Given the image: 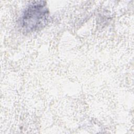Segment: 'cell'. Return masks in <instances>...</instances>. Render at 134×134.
<instances>
[{"label":"cell","mask_w":134,"mask_h":134,"mask_svg":"<svg viewBox=\"0 0 134 134\" xmlns=\"http://www.w3.org/2000/svg\"><path fill=\"white\" fill-rule=\"evenodd\" d=\"M46 1L32 2L25 8L19 20L21 29L26 33L43 28L47 24L49 11Z\"/></svg>","instance_id":"1"}]
</instances>
